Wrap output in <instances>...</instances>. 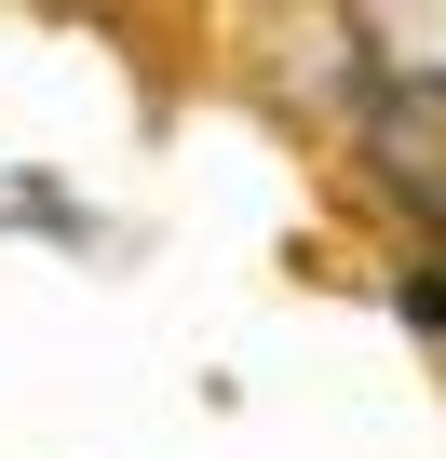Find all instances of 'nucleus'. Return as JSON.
Wrapping results in <instances>:
<instances>
[{"label": "nucleus", "instance_id": "obj_1", "mask_svg": "<svg viewBox=\"0 0 446 459\" xmlns=\"http://www.w3.org/2000/svg\"><path fill=\"white\" fill-rule=\"evenodd\" d=\"M352 55H365L406 108H446V14H352Z\"/></svg>", "mask_w": 446, "mask_h": 459}]
</instances>
